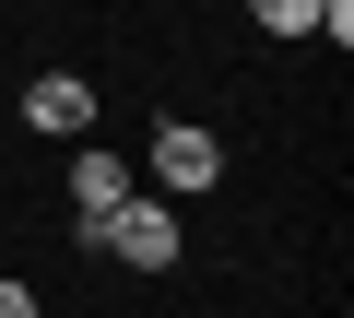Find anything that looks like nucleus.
Here are the masks:
<instances>
[{
    "label": "nucleus",
    "mask_w": 354,
    "mask_h": 318,
    "mask_svg": "<svg viewBox=\"0 0 354 318\" xmlns=\"http://www.w3.org/2000/svg\"><path fill=\"white\" fill-rule=\"evenodd\" d=\"M83 248H106V259H130V271H177L189 224H177V201H165V189H130L118 212H95V236H83Z\"/></svg>",
    "instance_id": "nucleus-1"
},
{
    "label": "nucleus",
    "mask_w": 354,
    "mask_h": 318,
    "mask_svg": "<svg viewBox=\"0 0 354 318\" xmlns=\"http://www.w3.org/2000/svg\"><path fill=\"white\" fill-rule=\"evenodd\" d=\"M142 166H153V189H165V201H201V189L225 177V141H213L201 118H153V141H142Z\"/></svg>",
    "instance_id": "nucleus-2"
},
{
    "label": "nucleus",
    "mask_w": 354,
    "mask_h": 318,
    "mask_svg": "<svg viewBox=\"0 0 354 318\" xmlns=\"http://www.w3.org/2000/svg\"><path fill=\"white\" fill-rule=\"evenodd\" d=\"M142 189V166L130 153H106V141H71V236H95V212H118Z\"/></svg>",
    "instance_id": "nucleus-3"
},
{
    "label": "nucleus",
    "mask_w": 354,
    "mask_h": 318,
    "mask_svg": "<svg viewBox=\"0 0 354 318\" xmlns=\"http://www.w3.org/2000/svg\"><path fill=\"white\" fill-rule=\"evenodd\" d=\"M24 130H48V141H95V83H83V71H36V83H24Z\"/></svg>",
    "instance_id": "nucleus-4"
},
{
    "label": "nucleus",
    "mask_w": 354,
    "mask_h": 318,
    "mask_svg": "<svg viewBox=\"0 0 354 318\" xmlns=\"http://www.w3.org/2000/svg\"><path fill=\"white\" fill-rule=\"evenodd\" d=\"M236 12H248L260 36H307V24H319V0H236Z\"/></svg>",
    "instance_id": "nucleus-5"
},
{
    "label": "nucleus",
    "mask_w": 354,
    "mask_h": 318,
    "mask_svg": "<svg viewBox=\"0 0 354 318\" xmlns=\"http://www.w3.org/2000/svg\"><path fill=\"white\" fill-rule=\"evenodd\" d=\"M0 318H48V306H36V283H12V271H0Z\"/></svg>",
    "instance_id": "nucleus-6"
}]
</instances>
